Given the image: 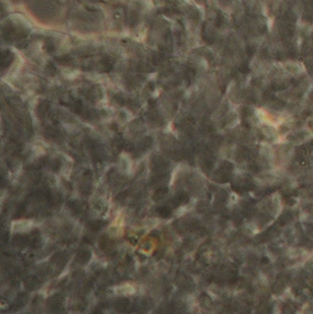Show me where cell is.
Here are the masks:
<instances>
[{
  "mask_svg": "<svg viewBox=\"0 0 313 314\" xmlns=\"http://www.w3.org/2000/svg\"><path fill=\"white\" fill-rule=\"evenodd\" d=\"M90 227H91V229L94 230V231H98V230H100V228L102 227V223L99 222V221H95V222H92L91 224H90Z\"/></svg>",
  "mask_w": 313,
  "mask_h": 314,
  "instance_id": "obj_6",
  "label": "cell"
},
{
  "mask_svg": "<svg viewBox=\"0 0 313 314\" xmlns=\"http://www.w3.org/2000/svg\"><path fill=\"white\" fill-rule=\"evenodd\" d=\"M28 281H30V283L28 282V281H26V288L28 289H34L35 286H37V280L35 278H28Z\"/></svg>",
  "mask_w": 313,
  "mask_h": 314,
  "instance_id": "obj_2",
  "label": "cell"
},
{
  "mask_svg": "<svg viewBox=\"0 0 313 314\" xmlns=\"http://www.w3.org/2000/svg\"><path fill=\"white\" fill-rule=\"evenodd\" d=\"M166 192H167V189H165V188L156 190V193H155V196H154L155 200H158V199H160L161 197H163V196H164L165 194H166Z\"/></svg>",
  "mask_w": 313,
  "mask_h": 314,
  "instance_id": "obj_4",
  "label": "cell"
},
{
  "mask_svg": "<svg viewBox=\"0 0 313 314\" xmlns=\"http://www.w3.org/2000/svg\"><path fill=\"white\" fill-rule=\"evenodd\" d=\"M90 256H91L90 255V252H81V253L78 255V258H79V260H81L83 262H85L90 259Z\"/></svg>",
  "mask_w": 313,
  "mask_h": 314,
  "instance_id": "obj_5",
  "label": "cell"
},
{
  "mask_svg": "<svg viewBox=\"0 0 313 314\" xmlns=\"http://www.w3.org/2000/svg\"><path fill=\"white\" fill-rule=\"evenodd\" d=\"M158 211H159V214L163 216V218H167V216H169L170 213H171V211H170V209H168V207H166V206H163V207H161V209H159Z\"/></svg>",
  "mask_w": 313,
  "mask_h": 314,
  "instance_id": "obj_3",
  "label": "cell"
},
{
  "mask_svg": "<svg viewBox=\"0 0 313 314\" xmlns=\"http://www.w3.org/2000/svg\"><path fill=\"white\" fill-rule=\"evenodd\" d=\"M127 306H128V300L126 299H122L116 303V308L118 310H124L125 308H127Z\"/></svg>",
  "mask_w": 313,
  "mask_h": 314,
  "instance_id": "obj_1",
  "label": "cell"
}]
</instances>
